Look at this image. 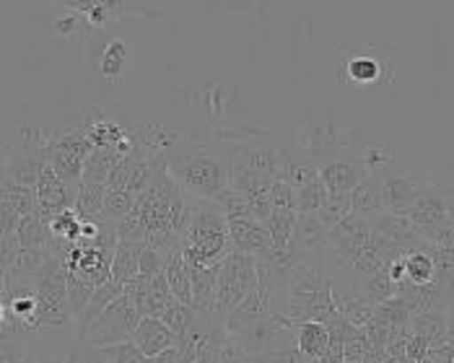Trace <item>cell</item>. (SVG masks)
Instances as JSON below:
<instances>
[{"label": "cell", "mask_w": 454, "mask_h": 363, "mask_svg": "<svg viewBox=\"0 0 454 363\" xmlns=\"http://www.w3.org/2000/svg\"><path fill=\"white\" fill-rule=\"evenodd\" d=\"M70 320L73 314L68 306V278H66V267H58L36 289L35 329L66 327Z\"/></svg>", "instance_id": "cell-7"}, {"label": "cell", "mask_w": 454, "mask_h": 363, "mask_svg": "<svg viewBox=\"0 0 454 363\" xmlns=\"http://www.w3.org/2000/svg\"><path fill=\"white\" fill-rule=\"evenodd\" d=\"M120 158H122V156H120L117 151H112V148H94V151L89 153L86 164H83V177H81V182L106 184L112 169L117 166Z\"/></svg>", "instance_id": "cell-22"}, {"label": "cell", "mask_w": 454, "mask_h": 363, "mask_svg": "<svg viewBox=\"0 0 454 363\" xmlns=\"http://www.w3.org/2000/svg\"><path fill=\"white\" fill-rule=\"evenodd\" d=\"M16 239H19V247H21V250H42V247H50V228H47V220L39 218L36 213L21 218V223H19V228H16Z\"/></svg>", "instance_id": "cell-25"}, {"label": "cell", "mask_w": 454, "mask_h": 363, "mask_svg": "<svg viewBox=\"0 0 454 363\" xmlns=\"http://www.w3.org/2000/svg\"><path fill=\"white\" fill-rule=\"evenodd\" d=\"M21 363H66V359H55V356H24Z\"/></svg>", "instance_id": "cell-43"}, {"label": "cell", "mask_w": 454, "mask_h": 363, "mask_svg": "<svg viewBox=\"0 0 454 363\" xmlns=\"http://www.w3.org/2000/svg\"><path fill=\"white\" fill-rule=\"evenodd\" d=\"M291 322V320H288ZM291 329H296V351L299 356L319 361L330 345V332L322 322H291Z\"/></svg>", "instance_id": "cell-19"}, {"label": "cell", "mask_w": 454, "mask_h": 363, "mask_svg": "<svg viewBox=\"0 0 454 363\" xmlns=\"http://www.w3.org/2000/svg\"><path fill=\"white\" fill-rule=\"evenodd\" d=\"M66 278H68L70 314H73V320L81 322V317H83V312H86V306H89V301H91L97 286H91V283H86V281H81V278H75V275H68V273H66Z\"/></svg>", "instance_id": "cell-33"}, {"label": "cell", "mask_w": 454, "mask_h": 363, "mask_svg": "<svg viewBox=\"0 0 454 363\" xmlns=\"http://www.w3.org/2000/svg\"><path fill=\"white\" fill-rule=\"evenodd\" d=\"M164 275H167L169 290H172V296H175L176 301L192 306L190 267H187V259H184V254H182V244L164 254Z\"/></svg>", "instance_id": "cell-17"}, {"label": "cell", "mask_w": 454, "mask_h": 363, "mask_svg": "<svg viewBox=\"0 0 454 363\" xmlns=\"http://www.w3.org/2000/svg\"><path fill=\"white\" fill-rule=\"evenodd\" d=\"M346 71H348V78L353 83H361V86H369L374 81H380L382 75V63L377 55L372 52H356L346 63Z\"/></svg>", "instance_id": "cell-27"}, {"label": "cell", "mask_w": 454, "mask_h": 363, "mask_svg": "<svg viewBox=\"0 0 454 363\" xmlns=\"http://www.w3.org/2000/svg\"><path fill=\"white\" fill-rule=\"evenodd\" d=\"M327 228L322 226V220L317 213H296L294 223V234H291V252L299 254L301 259H307V254L319 252L322 247H327Z\"/></svg>", "instance_id": "cell-13"}, {"label": "cell", "mask_w": 454, "mask_h": 363, "mask_svg": "<svg viewBox=\"0 0 454 363\" xmlns=\"http://www.w3.org/2000/svg\"><path fill=\"white\" fill-rule=\"evenodd\" d=\"M190 363H215V356H200V359H195V361Z\"/></svg>", "instance_id": "cell-44"}, {"label": "cell", "mask_w": 454, "mask_h": 363, "mask_svg": "<svg viewBox=\"0 0 454 363\" xmlns=\"http://www.w3.org/2000/svg\"><path fill=\"white\" fill-rule=\"evenodd\" d=\"M138 322L140 314L136 312V306H133L125 296H120V298H114V301L106 306L97 320H91L89 325L81 327V335H83L89 343L99 345V348H109V345L128 343V340L133 337Z\"/></svg>", "instance_id": "cell-5"}, {"label": "cell", "mask_w": 454, "mask_h": 363, "mask_svg": "<svg viewBox=\"0 0 454 363\" xmlns=\"http://www.w3.org/2000/svg\"><path fill=\"white\" fill-rule=\"evenodd\" d=\"M52 27H55V32H58V35H66V36H73L78 29H83L81 16H78L75 11H68V13H66L63 19H58Z\"/></svg>", "instance_id": "cell-41"}, {"label": "cell", "mask_w": 454, "mask_h": 363, "mask_svg": "<svg viewBox=\"0 0 454 363\" xmlns=\"http://www.w3.org/2000/svg\"><path fill=\"white\" fill-rule=\"evenodd\" d=\"M136 200H138V197H133V195L125 192V189H109V187H106L105 213H102V218L109 220V223H120L122 218L130 216Z\"/></svg>", "instance_id": "cell-32"}, {"label": "cell", "mask_w": 454, "mask_h": 363, "mask_svg": "<svg viewBox=\"0 0 454 363\" xmlns=\"http://www.w3.org/2000/svg\"><path fill=\"white\" fill-rule=\"evenodd\" d=\"M19 133H21V141L11 151L3 174L11 182L21 184V187L35 189L36 182L42 177V169L47 164V153H44V141L47 138H42L39 133H32L29 127H24Z\"/></svg>", "instance_id": "cell-6"}, {"label": "cell", "mask_w": 454, "mask_h": 363, "mask_svg": "<svg viewBox=\"0 0 454 363\" xmlns=\"http://www.w3.org/2000/svg\"><path fill=\"white\" fill-rule=\"evenodd\" d=\"M164 164H167V172L172 174V180L179 184V189L187 197L215 203L229 189L231 169L226 166L223 158H218L210 151L192 148V151L172 153V156H164Z\"/></svg>", "instance_id": "cell-1"}, {"label": "cell", "mask_w": 454, "mask_h": 363, "mask_svg": "<svg viewBox=\"0 0 454 363\" xmlns=\"http://www.w3.org/2000/svg\"><path fill=\"white\" fill-rule=\"evenodd\" d=\"M145 359H156L176 348V335L159 317H140L138 327L130 337Z\"/></svg>", "instance_id": "cell-11"}, {"label": "cell", "mask_w": 454, "mask_h": 363, "mask_svg": "<svg viewBox=\"0 0 454 363\" xmlns=\"http://www.w3.org/2000/svg\"><path fill=\"white\" fill-rule=\"evenodd\" d=\"M254 289H257V259L231 250L218 267L215 317H229Z\"/></svg>", "instance_id": "cell-3"}, {"label": "cell", "mask_w": 454, "mask_h": 363, "mask_svg": "<svg viewBox=\"0 0 454 363\" xmlns=\"http://www.w3.org/2000/svg\"><path fill=\"white\" fill-rule=\"evenodd\" d=\"M234 166H242V169H249V172L265 174L270 180H278L280 151L268 148V145H247L242 153H237Z\"/></svg>", "instance_id": "cell-20"}, {"label": "cell", "mask_w": 454, "mask_h": 363, "mask_svg": "<svg viewBox=\"0 0 454 363\" xmlns=\"http://www.w3.org/2000/svg\"><path fill=\"white\" fill-rule=\"evenodd\" d=\"M125 60H128V47L122 39H109L105 47V55H102V66H99V73L114 81L120 78L122 71H125Z\"/></svg>", "instance_id": "cell-30"}, {"label": "cell", "mask_w": 454, "mask_h": 363, "mask_svg": "<svg viewBox=\"0 0 454 363\" xmlns=\"http://www.w3.org/2000/svg\"><path fill=\"white\" fill-rule=\"evenodd\" d=\"M434 283H436V289L442 293V298L447 301V304H452L454 301V262L452 265H447V267H442V270H436V278H434Z\"/></svg>", "instance_id": "cell-39"}, {"label": "cell", "mask_w": 454, "mask_h": 363, "mask_svg": "<svg viewBox=\"0 0 454 363\" xmlns=\"http://www.w3.org/2000/svg\"><path fill=\"white\" fill-rule=\"evenodd\" d=\"M385 213V200H382V174L372 172L350 192V216L374 220Z\"/></svg>", "instance_id": "cell-14"}, {"label": "cell", "mask_w": 454, "mask_h": 363, "mask_svg": "<svg viewBox=\"0 0 454 363\" xmlns=\"http://www.w3.org/2000/svg\"><path fill=\"white\" fill-rule=\"evenodd\" d=\"M120 296H122V286H117V283L109 278L105 286H99V289L94 290V296H91V301H89V306H86V312H83V317H81V327H86L91 320H97L106 306H109L114 298H120Z\"/></svg>", "instance_id": "cell-29"}, {"label": "cell", "mask_w": 454, "mask_h": 363, "mask_svg": "<svg viewBox=\"0 0 454 363\" xmlns=\"http://www.w3.org/2000/svg\"><path fill=\"white\" fill-rule=\"evenodd\" d=\"M405 218L413 223L416 234H420L426 228H434L439 223H444L450 218V213H447V203H444L442 195H436L431 189H423L419 197H416V203L408 208Z\"/></svg>", "instance_id": "cell-16"}, {"label": "cell", "mask_w": 454, "mask_h": 363, "mask_svg": "<svg viewBox=\"0 0 454 363\" xmlns=\"http://www.w3.org/2000/svg\"><path fill=\"white\" fill-rule=\"evenodd\" d=\"M319 182L325 184L327 195L350 197V192L372 174L366 166V158H350L346 153H330L317 161Z\"/></svg>", "instance_id": "cell-8"}, {"label": "cell", "mask_w": 454, "mask_h": 363, "mask_svg": "<svg viewBox=\"0 0 454 363\" xmlns=\"http://www.w3.org/2000/svg\"><path fill=\"white\" fill-rule=\"evenodd\" d=\"M413 329L419 332V337H423L426 343H442L444 335H447V317L442 312H423V314H416L413 320Z\"/></svg>", "instance_id": "cell-31"}, {"label": "cell", "mask_w": 454, "mask_h": 363, "mask_svg": "<svg viewBox=\"0 0 454 363\" xmlns=\"http://www.w3.org/2000/svg\"><path fill=\"white\" fill-rule=\"evenodd\" d=\"M403 265H405V283L426 286V283H434L436 278V265L423 250H411L403 257Z\"/></svg>", "instance_id": "cell-26"}, {"label": "cell", "mask_w": 454, "mask_h": 363, "mask_svg": "<svg viewBox=\"0 0 454 363\" xmlns=\"http://www.w3.org/2000/svg\"><path fill=\"white\" fill-rule=\"evenodd\" d=\"M106 356L112 359V363H148V359L138 351V345L133 340L120 343V345H109L105 348Z\"/></svg>", "instance_id": "cell-36"}, {"label": "cell", "mask_w": 454, "mask_h": 363, "mask_svg": "<svg viewBox=\"0 0 454 363\" xmlns=\"http://www.w3.org/2000/svg\"><path fill=\"white\" fill-rule=\"evenodd\" d=\"M215 363H252V356H247L245 351L226 332V340L221 343V348L215 353Z\"/></svg>", "instance_id": "cell-38"}, {"label": "cell", "mask_w": 454, "mask_h": 363, "mask_svg": "<svg viewBox=\"0 0 454 363\" xmlns=\"http://www.w3.org/2000/svg\"><path fill=\"white\" fill-rule=\"evenodd\" d=\"M419 180L413 174H382V200H385V213H400L405 216L408 208L416 203L420 192Z\"/></svg>", "instance_id": "cell-12"}, {"label": "cell", "mask_w": 454, "mask_h": 363, "mask_svg": "<svg viewBox=\"0 0 454 363\" xmlns=\"http://www.w3.org/2000/svg\"><path fill=\"white\" fill-rule=\"evenodd\" d=\"M75 192H78V184H68L63 182L55 169L50 164H44L42 169V177L36 182L35 195H36V216L50 220L52 216L70 211L73 203H75Z\"/></svg>", "instance_id": "cell-10"}, {"label": "cell", "mask_w": 454, "mask_h": 363, "mask_svg": "<svg viewBox=\"0 0 454 363\" xmlns=\"http://www.w3.org/2000/svg\"><path fill=\"white\" fill-rule=\"evenodd\" d=\"M122 296L136 306L140 317H159V309H156V301H153V293H151V281L148 275H136L133 281H128L122 286Z\"/></svg>", "instance_id": "cell-23"}, {"label": "cell", "mask_w": 454, "mask_h": 363, "mask_svg": "<svg viewBox=\"0 0 454 363\" xmlns=\"http://www.w3.org/2000/svg\"><path fill=\"white\" fill-rule=\"evenodd\" d=\"M325 197H327V189L319 180L304 184L301 189H296V213H317Z\"/></svg>", "instance_id": "cell-35"}, {"label": "cell", "mask_w": 454, "mask_h": 363, "mask_svg": "<svg viewBox=\"0 0 454 363\" xmlns=\"http://www.w3.org/2000/svg\"><path fill=\"white\" fill-rule=\"evenodd\" d=\"M164 270V254L145 247L140 254V275H156Z\"/></svg>", "instance_id": "cell-40"}, {"label": "cell", "mask_w": 454, "mask_h": 363, "mask_svg": "<svg viewBox=\"0 0 454 363\" xmlns=\"http://www.w3.org/2000/svg\"><path fill=\"white\" fill-rule=\"evenodd\" d=\"M229 236H231V247L237 252H245L254 257L257 262L273 259L278 257V250L273 247V239L268 234V228L262 223H257L249 216H229Z\"/></svg>", "instance_id": "cell-9"}, {"label": "cell", "mask_w": 454, "mask_h": 363, "mask_svg": "<svg viewBox=\"0 0 454 363\" xmlns=\"http://www.w3.org/2000/svg\"><path fill=\"white\" fill-rule=\"evenodd\" d=\"M66 363H112V359L106 356L105 348L89 343V340L78 332V337L73 340L68 356H66Z\"/></svg>", "instance_id": "cell-34"}, {"label": "cell", "mask_w": 454, "mask_h": 363, "mask_svg": "<svg viewBox=\"0 0 454 363\" xmlns=\"http://www.w3.org/2000/svg\"><path fill=\"white\" fill-rule=\"evenodd\" d=\"M268 197H270V205H273V208L296 211V189H294L291 184H286V182H280V180L273 182V187H270Z\"/></svg>", "instance_id": "cell-37"}, {"label": "cell", "mask_w": 454, "mask_h": 363, "mask_svg": "<svg viewBox=\"0 0 454 363\" xmlns=\"http://www.w3.org/2000/svg\"><path fill=\"white\" fill-rule=\"evenodd\" d=\"M190 267V290H192V309L200 314L215 317V283H218V267L203 265H187Z\"/></svg>", "instance_id": "cell-15"}, {"label": "cell", "mask_w": 454, "mask_h": 363, "mask_svg": "<svg viewBox=\"0 0 454 363\" xmlns=\"http://www.w3.org/2000/svg\"><path fill=\"white\" fill-rule=\"evenodd\" d=\"M231 236H229V218L213 203L192 208V216L187 223V231L182 236V254L187 265H203L213 267L226 259L231 252Z\"/></svg>", "instance_id": "cell-2"}, {"label": "cell", "mask_w": 454, "mask_h": 363, "mask_svg": "<svg viewBox=\"0 0 454 363\" xmlns=\"http://www.w3.org/2000/svg\"><path fill=\"white\" fill-rule=\"evenodd\" d=\"M294 223H296V211H286V208H273L268 220L262 223L273 239V247L278 252H288L291 247V234H294Z\"/></svg>", "instance_id": "cell-24"}, {"label": "cell", "mask_w": 454, "mask_h": 363, "mask_svg": "<svg viewBox=\"0 0 454 363\" xmlns=\"http://www.w3.org/2000/svg\"><path fill=\"white\" fill-rule=\"evenodd\" d=\"M94 148L89 143L83 125L78 127H63L47 135L44 141V153L47 164L55 169V174L68 184H81L83 177V164Z\"/></svg>", "instance_id": "cell-4"}, {"label": "cell", "mask_w": 454, "mask_h": 363, "mask_svg": "<svg viewBox=\"0 0 454 363\" xmlns=\"http://www.w3.org/2000/svg\"><path fill=\"white\" fill-rule=\"evenodd\" d=\"M148 363H187V361H184V356L179 353V348H172V351H167V353H161V356H156V359H148Z\"/></svg>", "instance_id": "cell-42"}, {"label": "cell", "mask_w": 454, "mask_h": 363, "mask_svg": "<svg viewBox=\"0 0 454 363\" xmlns=\"http://www.w3.org/2000/svg\"><path fill=\"white\" fill-rule=\"evenodd\" d=\"M105 197H106V184L81 182V184H78V192H75L73 211L78 213L81 220L102 218V213H105Z\"/></svg>", "instance_id": "cell-21"}, {"label": "cell", "mask_w": 454, "mask_h": 363, "mask_svg": "<svg viewBox=\"0 0 454 363\" xmlns=\"http://www.w3.org/2000/svg\"><path fill=\"white\" fill-rule=\"evenodd\" d=\"M195 317H198V312L192 309V306H187V304H179V301H172L164 312H161V322L169 327L172 332L176 335V343L187 335V329L192 327L195 322Z\"/></svg>", "instance_id": "cell-28"}, {"label": "cell", "mask_w": 454, "mask_h": 363, "mask_svg": "<svg viewBox=\"0 0 454 363\" xmlns=\"http://www.w3.org/2000/svg\"><path fill=\"white\" fill-rule=\"evenodd\" d=\"M143 250H145V244L117 239V247H114V254H112V270H109V278L117 286H125L128 281H133L138 275Z\"/></svg>", "instance_id": "cell-18"}]
</instances>
